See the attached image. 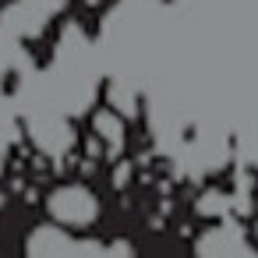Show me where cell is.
<instances>
[{
  "mask_svg": "<svg viewBox=\"0 0 258 258\" xmlns=\"http://www.w3.org/2000/svg\"><path fill=\"white\" fill-rule=\"evenodd\" d=\"M29 258H131L120 244H96V240H71L57 226H39L29 237Z\"/></svg>",
  "mask_w": 258,
  "mask_h": 258,
  "instance_id": "6da1fadb",
  "label": "cell"
},
{
  "mask_svg": "<svg viewBox=\"0 0 258 258\" xmlns=\"http://www.w3.org/2000/svg\"><path fill=\"white\" fill-rule=\"evenodd\" d=\"M46 212H50V219H53L57 226H64V230H85V226L96 223L99 202H96V195H92L85 184H60V187L50 191Z\"/></svg>",
  "mask_w": 258,
  "mask_h": 258,
  "instance_id": "7a4b0ae2",
  "label": "cell"
},
{
  "mask_svg": "<svg viewBox=\"0 0 258 258\" xmlns=\"http://www.w3.org/2000/svg\"><path fill=\"white\" fill-rule=\"evenodd\" d=\"M198 258H258L233 230H209L198 240Z\"/></svg>",
  "mask_w": 258,
  "mask_h": 258,
  "instance_id": "3957f363",
  "label": "cell"
},
{
  "mask_svg": "<svg viewBox=\"0 0 258 258\" xmlns=\"http://www.w3.org/2000/svg\"><path fill=\"white\" fill-rule=\"evenodd\" d=\"M96 131H99V135H110L113 142L120 138V124H117L113 113H99V117H96Z\"/></svg>",
  "mask_w": 258,
  "mask_h": 258,
  "instance_id": "277c9868",
  "label": "cell"
},
{
  "mask_svg": "<svg viewBox=\"0 0 258 258\" xmlns=\"http://www.w3.org/2000/svg\"><path fill=\"white\" fill-rule=\"evenodd\" d=\"M85 4H99V0H85Z\"/></svg>",
  "mask_w": 258,
  "mask_h": 258,
  "instance_id": "5b68a950",
  "label": "cell"
}]
</instances>
